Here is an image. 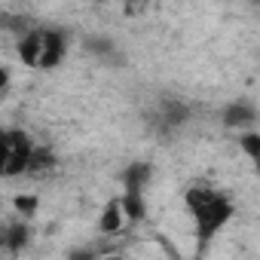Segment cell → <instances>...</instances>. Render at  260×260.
<instances>
[{"instance_id": "obj_1", "label": "cell", "mask_w": 260, "mask_h": 260, "mask_svg": "<svg viewBox=\"0 0 260 260\" xmlns=\"http://www.w3.org/2000/svg\"><path fill=\"white\" fill-rule=\"evenodd\" d=\"M184 199H187V208H190V214H193V220H196L199 251H205V245L233 220L236 208H233V202H230L220 190H214V187H190Z\"/></svg>"}, {"instance_id": "obj_2", "label": "cell", "mask_w": 260, "mask_h": 260, "mask_svg": "<svg viewBox=\"0 0 260 260\" xmlns=\"http://www.w3.org/2000/svg\"><path fill=\"white\" fill-rule=\"evenodd\" d=\"M7 141H10V153H7L4 178L25 175V172H28V166H31V150H34V141L22 132V128H7Z\"/></svg>"}, {"instance_id": "obj_3", "label": "cell", "mask_w": 260, "mask_h": 260, "mask_svg": "<svg viewBox=\"0 0 260 260\" xmlns=\"http://www.w3.org/2000/svg\"><path fill=\"white\" fill-rule=\"evenodd\" d=\"M64 52H68L64 34L55 31V28H40V68L52 71L55 64H61Z\"/></svg>"}, {"instance_id": "obj_4", "label": "cell", "mask_w": 260, "mask_h": 260, "mask_svg": "<svg viewBox=\"0 0 260 260\" xmlns=\"http://www.w3.org/2000/svg\"><path fill=\"white\" fill-rule=\"evenodd\" d=\"M16 52H19L25 68H40V28L25 31L16 43Z\"/></svg>"}, {"instance_id": "obj_5", "label": "cell", "mask_w": 260, "mask_h": 260, "mask_svg": "<svg viewBox=\"0 0 260 260\" xmlns=\"http://www.w3.org/2000/svg\"><path fill=\"white\" fill-rule=\"evenodd\" d=\"M150 178H153V166L150 162H132L122 172V187H125V193H144Z\"/></svg>"}, {"instance_id": "obj_6", "label": "cell", "mask_w": 260, "mask_h": 260, "mask_svg": "<svg viewBox=\"0 0 260 260\" xmlns=\"http://www.w3.org/2000/svg\"><path fill=\"white\" fill-rule=\"evenodd\" d=\"M122 205H119V199H110L107 205H104V211H101V217H98V230L104 233V236H113V233H119V226H122Z\"/></svg>"}, {"instance_id": "obj_7", "label": "cell", "mask_w": 260, "mask_h": 260, "mask_svg": "<svg viewBox=\"0 0 260 260\" xmlns=\"http://www.w3.org/2000/svg\"><path fill=\"white\" fill-rule=\"evenodd\" d=\"M254 119H257V113H254L251 104H230V107L223 110V125H226V128L254 125Z\"/></svg>"}, {"instance_id": "obj_8", "label": "cell", "mask_w": 260, "mask_h": 260, "mask_svg": "<svg viewBox=\"0 0 260 260\" xmlns=\"http://www.w3.org/2000/svg\"><path fill=\"white\" fill-rule=\"evenodd\" d=\"M119 205H122V214L128 220H144L147 217V205H144V196L141 193H122L119 196Z\"/></svg>"}, {"instance_id": "obj_9", "label": "cell", "mask_w": 260, "mask_h": 260, "mask_svg": "<svg viewBox=\"0 0 260 260\" xmlns=\"http://www.w3.org/2000/svg\"><path fill=\"white\" fill-rule=\"evenodd\" d=\"M52 166H55L52 150H46V147H34V150H31V166H28V172H49Z\"/></svg>"}, {"instance_id": "obj_10", "label": "cell", "mask_w": 260, "mask_h": 260, "mask_svg": "<svg viewBox=\"0 0 260 260\" xmlns=\"http://www.w3.org/2000/svg\"><path fill=\"white\" fill-rule=\"evenodd\" d=\"M162 110H166V113H162V119H166L169 125H178V122H184V119L190 116V113H187V107H184V104H178V101H166V104H162Z\"/></svg>"}, {"instance_id": "obj_11", "label": "cell", "mask_w": 260, "mask_h": 260, "mask_svg": "<svg viewBox=\"0 0 260 260\" xmlns=\"http://www.w3.org/2000/svg\"><path fill=\"white\" fill-rule=\"evenodd\" d=\"M239 147L248 153V159H251V162H257V159H260V135H257V132H245V135L239 138Z\"/></svg>"}, {"instance_id": "obj_12", "label": "cell", "mask_w": 260, "mask_h": 260, "mask_svg": "<svg viewBox=\"0 0 260 260\" xmlns=\"http://www.w3.org/2000/svg\"><path fill=\"white\" fill-rule=\"evenodd\" d=\"M25 242H28V230H25V226H10L7 236H4V245L13 248V251H19Z\"/></svg>"}, {"instance_id": "obj_13", "label": "cell", "mask_w": 260, "mask_h": 260, "mask_svg": "<svg viewBox=\"0 0 260 260\" xmlns=\"http://www.w3.org/2000/svg\"><path fill=\"white\" fill-rule=\"evenodd\" d=\"M13 205H16V211H22V214H34V211L40 208V199H37V196H16Z\"/></svg>"}, {"instance_id": "obj_14", "label": "cell", "mask_w": 260, "mask_h": 260, "mask_svg": "<svg viewBox=\"0 0 260 260\" xmlns=\"http://www.w3.org/2000/svg\"><path fill=\"white\" fill-rule=\"evenodd\" d=\"M7 153H10V141H7V132H0V178H4V166H7Z\"/></svg>"}, {"instance_id": "obj_15", "label": "cell", "mask_w": 260, "mask_h": 260, "mask_svg": "<svg viewBox=\"0 0 260 260\" xmlns=\"http://www.w3.org/2000/svg\"><path fill=\"white\" fill-rule=\"evenodd\" d=\"M7 83H10V71H7V68H0V95H4Z\"/></svg>"}]
</instances>
